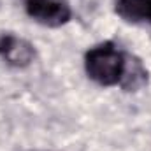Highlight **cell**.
<instances>
[{
	"label": "cell",
	"mask_w": 151,
	"mask_h": 151,
	"mask_svg": "<svg viewBox=\"0 0 151 151\" xmlns=\"http://www.w3.org/2000/svg\"><path fill=\"white\" fill-rule=\"evenodd\" d=\"M148 84V70L146 67L142 65V62L134 56V55H128V62H127V70L123 76V81H121V88L127 90V91H135L142 86Z\"/></svg>",
	"instance_id": "5"
},
{
	"label": "cell",
	"mask_w": 151,
	"mask_h": 151,
	"mask_svg": "<svg viewBox=\"0 0 151 151\" xmlns=\"http://www.w3.org/2000/svg\"><path fill=\"white\" fill-rule=\"evenodd\" d=\"M25 11L34 21L49 28L63 27L72 18L69 0H25Z\"/></svg>",
	"instance_id": "2"
},
{
	"label": "cell",
	"mask_w": 151,
	"mask_h": 151,
	"mask_svg": "<svg viewBox=\"0 0 151 151\" xmlns=\"http://www.w3.org/2000/svg\"><path fill=\"white\" fill-rule=\"evenodd\" d=\"M128 53L121 51L114 42L106 40L90 47L84 55L86 76L100 86H119L127 70Z\"/></svg>",
	"instance_id": "1"
},
{
	"label": "cell",
	"mask_w": 151,
	"mask_h": 151,
	"mask_svg": "<svg viewBox=\"0 0 151 151\" xmlns=\"http://www.w3.org/2000/svg\"><path fill=\"white\" fill-rule=\"evenodd\" d=\"M114 12L128 23L151 27V0H114Z\"/></svg>",
	"instance_id": "4"
},
{
	"label": "cell",
	"mask_w": 151,
	"mask_h": 151,
	"mask_svg": "<svg viewBox=\"0 0 151 151\" xmlns=\"http://www.w3.org/2000/svg\"><path fill=\"white\" fill-rule=\"evenodd\" d=\"M0 58L16 69L28 67L35 60V47L27 39L18 37L14 34L0 35Z\"/></svg>",
	"instance_id": "3"
}]
</instances>
